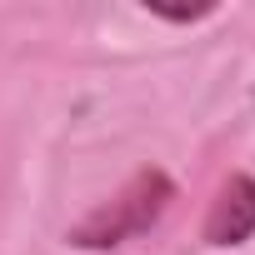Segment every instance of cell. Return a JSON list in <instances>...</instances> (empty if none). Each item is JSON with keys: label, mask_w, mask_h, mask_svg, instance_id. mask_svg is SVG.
<instances>
[{"label": "cell", "mask_w": 255, "mask_h": 255, "mask_svg": "<svg viewBox=\"0 0 255 255\" xmlns=\"http://www.w3.org/2000/svg\"><path fill=\"white\" fill-rule=\"evenodd\" d=\"M205 245L225 250V245H245L255 235V175H230L220 185V195L210 200L205 210V225H200Z\"/></svg>", "instance_id": "2"}, {"label": "cell", "mask_w": 255, "mask_h": 255, "mask_svg": "<svg viewBox=\"0 0 255 255\" xmlns=\"http://www.w3.org/2000/svg\"><path fill=\"white\" fill-rule=\"evenodd\" d=\"M150 15H160V20H175V25H190V20H205V15H215V5H200V10H150Z\"/></svg>", "instance_id": "3"}, {"label": "cell", "mask_w": 255, "mask_h": 255, "mask_svg": "<svg viewBox=\"0 0 255 255\" xmlns=\"http://www.w3.org/2000/svg\"><path fill=\"white\" fill-rule=\"evenodd\" d=\"M170 200H175L170 175H165L160 165H145V170H135L130 180H125L105 205H95L85 220H75L65 240H70L75 250H115V245H125V240L145 235V230L170 210Z\"/></svg>", "instance_id": "1"}]
</instances>
